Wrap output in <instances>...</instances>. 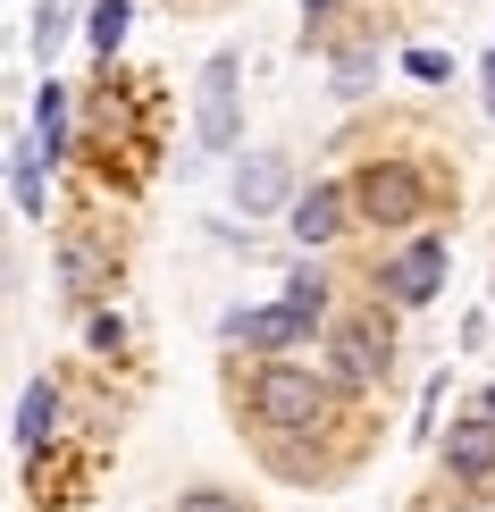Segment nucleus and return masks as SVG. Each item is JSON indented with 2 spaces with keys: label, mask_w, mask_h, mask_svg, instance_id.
Instances as JSON below:
<instances>
[{
  "label": "nucleus",
  "mask_w": 495,
  "mask_h": 512,
  "mask_svg": "<svg viewBox=\"0 0 495 512\" xmlns=\"http://www.w3.org/2000/svg\"><path fill=\"white\" fill-rule=\"evenodd\" d=\"M252 420L277 437H311L328 420V378L303 370V361H261L252 370Z\"/></svg>",
  "instance_id": "obj_1"
},
{
  "label": "nucleus",
  "mask_w": 495,
  "mask_h": 512,
  "mask_svg": "<svg viewBox=\"0 0 495 512\" xmlns=\"http://www.w3.org/2000/svg\"><path fill=\"white\" fill-rule=\"evenodd\" d=\"M353 210H361V227H420L428 177L412 160H361L353 168Z\"/></svg>",
  "instance_id": "obj_2"
},
{
  "label": "nucleus",
  "mask_w": 495,
  "mask_h": 512,
  "mask_svg": "<svg viewBox=\"0 0 495 512\" xmlns=\"http://www.w3.org/2000/svg\"><path fill=\"white\" fill-rule=\"evenodd\" d=\"M445 261H454V252H445V236H412L403 252H386V261H378V294H386L395 311L437 303V294H445Z\"/></svg>",
  "instance_id": "obj_3"
},
{
  "label": "nucleus",
  "mask_w": 495,
  "mask_h": 512,
  "mask_svg": "<svg viewBox=\"0 0 495 512\" xmlns=\"http://www.w3.org/2000/svg\"><path fill=\"white\" fill-rule=\"evenodd\" d=\"M328 361H336V387H378L386 361H395V328H386L378 311L344 319V328L328 336Z\"/></svg>",
  "instance_id": "obj_4"
},
{
  "label": "nucleus",
  "mask_w": 495,
  "mask_h": 512,
  "mask_svg": "<svg viewBox=\"0 0 495 512\" xmlns=\"http://www.w3.org/2000/svg\"><path fill=\"white\" fill-rule=\"evenodd\" d=\"M235 84H244V59H235V51H210L202 101H193V135H202L210 152H227V143H235Z\"/></svg>",
  "instance_id": "obj_5"
},
{
  "label": "nucleus",
  "mask_w": 495,
  "mask_h": 512,
  "mask_svg": "<svg viewBox=\"0 0 495 512\" xmlns=\"http://www.w3.org/2000/svg\"><path fill=\"white\" fill-rule=\"evenodd\" d=\"M219 336L227 345H252V353H294V345H311V319L294 303H269V311H227Z\"/></svg>",
  "instance_id": "obj_6"
},
{
  "label": "nucleus",
  "mask_w": 495,
  "mask_h": 512,
  "mask_svg": "<svg viewBox=\"0 0 495 512\" xmlns=\"http://www.w3.org/2000/svg\"><path fill=\"white\" fill-rule=\"evenodd\" d=\"M361 210H353V185H311V194H294V210H286V227H294V244H336L344 227H353Z\"/></svg>",
  "instance_id": "obj_7"
},
{
  "label": "nucleus",
  "mask_w": 495,
  "mask_h": 512,
  "mask_svg": "<svg viewBox=\"0 0 495 512\" xmlns=\"http://www.w3.org/2000/svg\"><path fill=\"white\" fill-rule=\"evenodd\" d=\"M235 210H244V219L294 210V160L286 152H252L244 168H235Z\"/></svg>",
  "instance_id": "obj_8"
},
{
  "label": "nucleus",
  "mask_w": 495,
  "mask_h": 512,
  "mask_svg": "<svg viewBox=\"0 0 495 512\" xmlns=\"http://www.w3.org/2000/svg\"><path fill=\"white\" fill-rule=\"evenodd\" d=\"M445 471H454L462 487H487L495 479V412H487V403L445 429Z\"/></svg>",
  "instance_id": "obj_9"
},
{
  "label": "nucleus",
  "mask_w": 495,
  "mask_h": 512,
  "mask_svg": "<svg viewBox=\"0 0 495 512\" xmlns=\"http://www.w3.org/2000/svg\"><path fill=\"white\" fill-rule=\"evenodd\" d=\"M51 437H59V387H51V378H34V387L17 395V454H42Z\"/></svg>",
  "instance_id": "obj_10"
},
{
  "label": "nucleus",
  "mask_w": 495,
  "mask_h": 512,
  "mask_svg": "<svg viewBox=\"0 0 495 512\" xmlns=\"http://www.w3.org/2000/svg\"><path fill=\"white\" fill-rule=\"evenodd\" d=\"M42 143H17L9 152V185H17V210H26V219H42V202H51V185H42Z\"/></svg>",
  "instance_id": "obj_11"
},
{
  "label": "nucleus",
  "mask_w": 495,
  "mask_h": 512,
  "mask_svg": "<svg viewBox=\"0 0 495 512\" xmlns=\"http://www.w3.org/2000/svg\"><path fill=\"white\" fill-rule=\"evenodd\" d=\"M84 17H93V26H84V42H93V59H110L118 42H126V17H135V9H126V0H93Z\"/></svg>",
  "instance_id": "obj_12"
},
{
  "label": "nucleus",
  "mask_w": 495,
  "mask_h": 512,
  "mask_svg": "<svg viewBox=\"0 0 495 512\" xmlns=\"http://www.w3.org/2000/svg\"><path fill=\"white\" fill-rule=\"evenodd\" d=\"M286 303L319 328V319H328V277H319V269H294V277H286Z\"/></svg>",
  "instance_id": "obj_13"
},
{
  "label": "nucleus",
  "mask_w": 495,
  "mask_h": 512,
  "mask_svg": "<svg viewBox=\"0 0 495 512\" xmlns=\"http://www.w3.org/2000/svg\"><path fill=\"white\" fill-rule=\"evenodd\" d=\"M34 126L42 135H68V84H42L34 93Z\"/></svg>",
  "instance_id": "obj_14"
},
{
  "label": "nucleus",
  "mask_w": 495,
  "mask_h": 512,
  "mask_svg": "<svg viewBox=\"0 0 495 512\" xmlns=\"http://www.w3.org/2000/svg\"><path fill=\"white\" fill-rule=\"evenodd\" d=\"M59 34H68V0H42V9H34V51L51 59V51H59Z\"/></svg>",
  "instance_id": "obj_15"
},
{
  "label": "nucleus",
  "mask_w": 495,
  "mask_h": 512,
  "mask_svg": "<svg viewBox=\"0 0 495 512\" xmlns=\"http://www.w3.org/2000/svg\"><path fill=\"white\" fill-rule=\"evenodd\" d=\"M403 76H412V84H445V76H454V51H428V42H420V51L403 59Z\"/></svg>",
  "instance_id": "obj_16"
},
{
  "label": "nucleus",
  "mask_w": 495,
  "mask_h": 512,
  "mask_svg": "<svg viewBox=\"0 0 495 512\" xmlns=\"http://www.w3.org/2000/svg\"><path fill=\"white\" fill-rule=\"evenodd\" d=\"M168 512H244V496H227V487H185Z\"/></svg>",
  "instance_id": "obj_17"
},
{
  "label": "nucleus",
  "mask_w": 495,
  "mask_h": 512,
  "mask_svg": "<svg viewBox=\"0 0 495 512\" xmlns=\"http://www.w3.org/2000/svg\"><path fill=\"white\" fill-rule=\"evenodd\" d=\"M370 76H378V51H353V59H344V68H336V93L353 101V93H361V84H370Z\"/></svg>",
  "instance_id": "obj_18"
},
{
  "label": "nucleus",
  "mask_w": 495,
  "mask_h": 512,
  "mask_svg": "<svg viewBox=\"0 0 495 512\" xmlns=\"http://www.w3.org/2000/svg\"><path fill=\"white\" fill-rule=\"evenodd\" d=\"M84 336H93V353H118L126 345V319L118 311H93V319H84Z\"/></svg>",
  "instance_id": "obj_19"
},
{
  "label": "nucleus",
  "mask_w": 495,
  "mask_h": 512,
  "mask_svg": "<svg viewBox=\"0 0 495 512\" xmlns=\"http://www.w3.org/2000/svg\"><path fill=\"white\" fill-rule=\"evenodd\" d=\"M479 84H487V118H495V51H487V68H479Z\"/></svg>",
  "instance_id": "obj_20"
},
{
  "label": "nucleus",
  "mask_w": 495,
  "mask_h": 512,
  "mask_svg": "<svg viewBox=\"0 0 495 512\" xmlns=\"http://www.w3.org/2000/svg\"><path fill=\"white\" fill-rule=\"evenodd\" d=\"M336 9V0H303V17H311V26H319V17H328Z\"/></svg>",
  "instance_id": "obj_21"
},
{
  "label": "nucleus",
  "mask_w": 495,
  "mask_h": 512,
  "mask_svg": "<svg viewBox=\"0 0 495 512\" xmlns=\"http://www.w3.org/2000/svg\"><path fill=\"white\" fill-rule=\"evenodd\" d=\"M487 412H495V387H487Z\"/></svg>",
  "instance_id": "obj_22"
}]
</instances>
